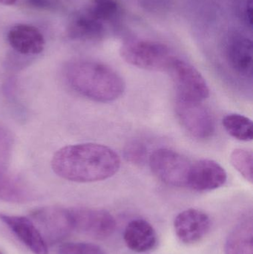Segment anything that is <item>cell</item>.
I'll return each mask as SVG.
<instances>
[{"instance_id": "cell-1", "label": "cell", "mask_w": 253, "mask_h": 254, "mask_svg": "<svg viewBox=\"0 0 253 254\" xmlns=\"http://www.w3.org/2000/svg\"><path fill=\"white\" fill-rule=\"evenodd\" d=\"M120 160L111 148L95 143L69 145L53 155L51 167L55 174L79 183L100 182L118 172Z\"/></svg>"}, {"instance_id": "cell-2", "label": "cell", "mask_w": 253, "mask_h": 254, "mask_svg": "<svg viewBox=\"0 0 253 254\" xmlns=\"http://www.w3.org/2000/svg\"><path fill=\"white\" fill-rule=\"evenodd\" d=\"M65 76L74 91L97 102L115 101L123 95L126 86L120 74L96 61H71L65 66Z\"/></svg>"}, {"instance_id": "cell-3", "label": "cell", "mask_w": 253, "mask_h": 254, "mask_svg": "<svg viewBox=\"0 0 253 254\" xmlns=\"http://www.w3.org/2000/svg\"><path fill=\"white\" fill-rule=\"evenodd\" d=\"M120 56L127 64L149 71H166L175 58L163 43L149 40H131L122 45Z\"/></svg>"}, {"instance_id": "cell-4", "label": "cell", "mask_w": 253, "mask_h": 254, "mask_svg": "<svg viewBox=\"0 0 253 254\" xmlns=\"http://www.w3.org/2000/svg\"><path fill=\"white\" fill-rule=\"evenodd\" d=\"M192 163L188 158L172 149L161 148L150 157V166L154 176L169 186L187 187Z\"/></svg>"}, {"instance_id": "cell-5", "label": "cell", "mask_w": 253, "mask_h": 254, "mask_svg": "<svg viewBox=\"0 0 253 254\" xmlns=\"http://www.w3.org/2000/svg\"><path fill=\"white\" fill-rule=\"evenodd\" d=\"M166 71L175 85L177 98L202 102L209 98L207 83L202 74L193 65L175 58Z\"/></svg>"}, {"instance_id": "cell-6", "label": "cell", "mask_w": 253, "mask_h": 254, "mask_svg": "<svg viewBox=\"0 0 253 254\" xmlns=\"http://www.w3.org/2000/svg\"><path fill=\"white\" fill-rule=\"evenodd\" d=\"M31 217L46 243H59L74 231L71 214L67 209L41 207L33 211Z\"/></svg>"}, {"instance_id": "cell-7", "label": "cell", "mask_w": 253, "mask_h": 254, "mask_svg": "<svg viewBox=\"0 0 253 254\" xmlns=\"http://www.w3.org/2000/svg\"><path fill=\"white\" fill-rule=\"evenodd\" d=\"M74 230L96 239L109 237L116 228L111 213L101 209L75 207L69 209Z\"/></svg>"}, {"instance_id": "cell-8", "label": "cell", "mask_w": 253, "mask_h": 254, "mask_svg": "<svg viewBox=\"0 0 253 254\" xmlns=\"http://www.w3.org/2000/svg\"><path fill=\"white\" fill-rule=\"evenodd\" d=\"M175 112L182 126L193 137L206 139L213 134V120L202 102L177 98Z\"/></svg>"}, {"instance_id": "cell-9", "label": "cell", "mask_w": 253, "mask_h": 254, "mask_svg": "<svg viewBox=\"0 0 253 254\" xmlns=\"http://www.w3.org/2000/svg\"><path fill=\"white\" fill-rule=\"evenodd\" d=\"M225 170L213 160L202 159L192 163L187 188L199 192L214 190L227 182Z\"/></svg>"}, {"instance_id": "cell-10", "label": "cell", "mask_w": 253, "mask_h": 254, "mask_svg": "<svg viewBox=\"0 0 253 254\" xmlns=\"http://www.w3.org/2000/svg\"><path fill=\"white\" fill-rule=\"evenodd\" d=\"M210 228L209 216L197 209H188L181 212L174 221L175 234L184 244L199 243L206 237Z\"/></svg>"}, {"instance_id": "cell-11", "label": "cell", "mask_w": 253, "mask_h": 254, "mask_svg": "<svg viewBox=\"0 0 253 254\" xmlns=\"http://www.w3.org/2000/svg\"><path fill=\"white\" fill-rule=\"evenodd\" d=\"M0 219L32 253L49 254L47 243L32 220L3 213H0Z\"/></svg>"}, {"instance_id": "cell-12", "label": "cell", "mask_w": 253, "mask_h": 254, "mask_svg": "<svg viewBox=\"0 0 253 254\" xmlns=\"http://www.w3.org/2000/svg\"><path fill=\"white\" fill-rule=\"evenodd\" d=\"M9 44L18 53L24 55H39L44 50L43 34L38 28L28 24H18L7 34Z\"/></svg>"}, {"instance_id": "cell-13", "label": "cell", "mask_w": 253, "mask_h": 254, "mask_svg": "<svg viewBox=\"0 0 253 254\" xmlns=\"http://www.w3.org/2000/svg\"><path fill=\"white\" fill-rule=\"evenodd\" d=\"M230 67L242 77L253 75V45L252 40L242 35L232 37L226 49Z\"/></svg>"}, {"instance_id": "cell-14", "label": "cell", "mask_w": 253, "mask_h": 254, "mask_svg": "<svg viewBox=\"0 0 253 254\" xmlns=\"http://www.w3.org/2000/svg\"><path fill=\"white\" fill-rule=\"evenodd\" d=\"M125 243L137 253L149 252L157 243V234L151 224L144 219H135L128 224L123 234Z\"/></svg>"}, {"instance_id": "cell-15", "label": "cell", "mask_w": 253, "mask_h": 254, "mask_svg": "<svg viewBox=\"0 0 253 254\" xmlns=\"http://www.w3.org/2000/svg\"><path fill=\"white\" fill-rule=\"evenodd\" d=\"M103 24L89 13L87 10L75 13L68 27L71 38L82 41H95L104 35Z\"/></svg>"}, {"instance_id": "cell-16", "label": "cell", "mask_w": 253, "mask_h": 254, "mask_svg": "<svg viewBox=\"0 0 253 254\" xmlns=\"http://www.w3.org/2000/svg\"><path fill=\"white\" fill-rule=\"evenodd\" d=\"M226 254H253V222L252 218L241 221L227 237Z\"/></svg>"}, {"instance_id": "cell-17", "label": "cell", "mask_w": 253, "mask_h": 254, "mask_svg": "<svg viewBox=\"0 0 253 254\" xmlns=\"http://www.w3.org/2000/svg\"><path fill=\"white\" fill-rule=\"evenodd\" d=\"M33 193L22 181L6 173H0V200L24 203L32 198Z\"/></svg>"}, {"instance_id": "cell-18", "label": "cell", "mask_w": 253, "mask_h": 254, "mask_svg": "<svg viewBox=\"0 0 253 254\" xmlns=\"http://www.w3.org/2000/svg\"><path fill=\"white\" fill-rule=\"evenodd\" d=\"M223 126L229 134L242 141H251L253 138V122L249 118L239 114H230L222 121Z\"/></svg>"}, {"instance_id": "cell-19", "label": "cell", "mask_w": 253, "mask_h": 254, "mask_svg": "<svg viewBox=\"0 0 253 254\" xmlns=\"http://www.w3.org/2000/svg\"><path fill=\"white\" fill-rule=\"evenodd\" d=\"M230 161L235 169L248 182L253 183V155L252 151L236 149L230 155Z\"/></svg>"}, {"instance_id": "cell-20", "label": "cell", "mask_w": 253, "mask_h": 254, "mask_svg": "<svg viewBox=\"0 0 253 254\" xmlns=\"http://www.w3.org/2000/svg\"><path fill=\"white\" fill-rule=\"evenodd\" d=\"M118 10L116 0H92L90 7L87 9L93 17L102 22L115 17Z\"/></svg>"}, {"instance_id": "cell-21", "label": "cell", "mask_w": 253, "mask_h": 254, "mask_svg": "<svg viewBox=\"0 0 253 254\" xmlns=\"http://www.w3.org/2000/svg\"><path fill=\"white\" fill-rule=\"evenodd\" d=\"M13 146L11 132L6 127L0 125V173H7Z\"/></svg>"}, {"instance_id": "cell-22", "label": "cell", "mask_w": 253, "mask_h": 254, "mask_svg": "<svg viewBox=\"0 0 253 254\" xmlns=\"http://www.w3.org/2000/svg\"><path fill=\"white\" fill-rule=\"evenodd\" d=\"M58 254H108L97 245L86 243H67L59 246Z\"/></svg>"}, {"instance_id": "cell-23", "label": "cell", "mask_w": 253, "mask_h": 254, "mask_svg": "<svg viewBox=\"0 0 253 254\" xmlns=\"http://www.w3.org/2000/svg\"><path fill=\"white\" fill-rule=\"evenodd\" d=\"M124 155L126 159L132 164H143L147 158V147L141 142L134 140L126 145L124 150Z\"/></svg>"}, {"instance_id": "cell-24", "label": "cell", "mask_w": 253, "mask_h": 254, "mask_svg": "<svg viewBox=\"0 0 253 254\" xmlns=\"http://www.w3.org/2000/svg\"><path fill=\"white\" fill-rule=\"evenodd\" d=\"M27 2L31 7L40 9H50L55 4L54 0H27Z\"/></svg>"}, {"instance_id": "cell-25", "label": "cell", "mask_w": 253, "mask_h": 254, "mask_svg": "<svg viewBox=\"0 0 253 254\" xmlns=\"http://www.w3.org/2000/svg\"><path fill=\"white\" fill-rule=\"evenodd\" d=\"M244 18L245 22L252 28L253 26V0H247L244 9Z\"/></svg>"}, {"instance_id": "cell-26", "label": "cell", "mask_w": 253, "mask_h": 254, "mask_svg": "<svg viewBox=\"0 0 253 254\" xmlns=\"http://www.w3.org/2000/svg\"><path fill=\"white\" fill-rule=\"evenodd\" d=\"M18 0H0V4L4 5H13L16 4Z\"/></svg>"}, {"instance_id": "cell-27", "label": "cell", "mask_w": 253, "mask_h": 254, "mask_svg": "<svg viewBox=\"0 0 253 254\" xmlns=\"http://www.w3.org/2000/svg\"><path fill=\"white\" fill-rule=\"evenodd\" d=\"M0 254H1V252H0Z\"/></svg>"}]
</instances>
